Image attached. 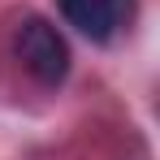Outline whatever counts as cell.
<instances>
[{
  "label": "cell",
  "instance_id": "cell-1",
  "mask_svg": "<svg viewBox=\"0 0 160 160\" xmlns=\"http://www.w3.org/2000/svg\"><path fill=\"white\" fill-rule=\"evenodd\" d=\"M13 52H18V61H22V69H26L30 78L48 82V87H56V82L69 74V48H65L61 30L52 22H43V18H26L18 26Z\"/></svg>",
  "mask_w": 160,
  "mask_h": 160
},
{
  "label": "cell",
  "instance_id": "cell-2",
  "mask_svg": "<svg viewBox=\"0 0 160 160\" xmlns=\"http://www.w3.org/2000/svg\"><path fill=\"white\" fill-rule=\"evenodd\" d=\"M56 4H61V18L91 43H108L134 18V0H56Z\"/></svg>",
  "mask_w": 160,
  "mask_h": 160
}]
</instances>
